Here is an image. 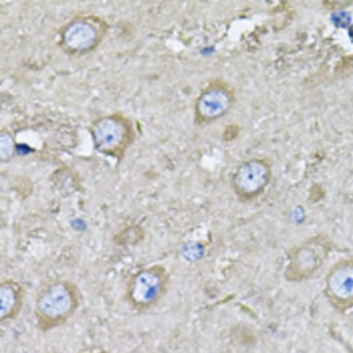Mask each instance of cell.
<instances>
[{
    "mask_svg": "<svg viewBox=\"0 0 353 353\" xmlns=\"http://www.w3.org/2000/svg\"><path fill=\"white\" fill-rule=\"evenodd\" d=\"M74 299L72 290L64 284H55L48 288L38 301V311L43 325L48 327L58 325L72 311Z\"/></svg>",
    "mask_w": 353,
    "mask_h": 353,
    "instance_id": "obj_1",
    "label": "cell"
},
{
    "mask_svg": "<svg viewBox=\"0 0 353 353\" xmlns=\"http://www.w3.org/2000/svg\"><path fill=\"white\" fill-rule=\"evenodd\" d=\"M270 165L261 159L244 162L234 175V185L243 196H254L260 194L270 180Z\"/></svg>",
    "mask_w": 353,
    "mask_h": 353,
    "instance_id": "obj_2",
    "label": "cell"
},
{
    "mask_svg": "<svg viewBox=\"0 0 353 353\" xmlns=\"http://www.w3.org/2000/svg\"><path fill=\"white\" fill-rule=\"evenodd\" d=\"M234 97L225 87H213L200 97L197 111L205 121H214L229 112Z\"/></svg>",
    "mask_w": 353,
    "mask_h": 353,
    "instance_id": "obj_3",
    "label": "cell"
},
{
    "mask_svg": "<svg viewBox=\"0 0 353 353\" xmlns=\"http://www.w3.org/2000/svg\"><path fill=\"white\" fill-rule=\"evenodd\" d=\"M162 289V279L153 271H145L138 274L132 282L130 295L134 303L148 304L156 300Z\"/></svg>",
    "mask_w": 353,
    "mask_h": 353,
    "instance_id": "obj_4",
    "label": "cell"
},
{
    "mask_svg": "<svg viewBox=\"0 0 353 353\" xmlns=\"http://www.w3.org/2000/svg\"><path fill=\"white\" fill-rule=\"evenodd\" d=\"M331 292L336 297L349 299L353 296V267H345L333 273L330 279Z\"/></svg>",
    "mask_w": 353,
    "mask_h": 353,
    "instance_id": "obj_5",
    "label": "cell"
},
{
    "mask_svg": "<svg viewBox=\"0 0 353 353\" xmlns=\"http://www.w3.org/2000/svg\"><path fill=\"white\" fill-rule=\"evenodd\" d=\"M18 292L15 288L6 285L1 288V316L2 319L12 314L18 303Z\"/></svg>",
    "mask_w": 353,
    "mask_h": 353,
    "instance_id": "obj_6",
    "label": "cell"
},
{
    "mask_svg": "<svg viewBox=\"0 0 353 353\" xmlns=\"http://www.w3.org/2000/svg\"><path fill=\"white\" fill-rule=\"evenodd\" d=\"M79 353H108V352H105V350H101V349H93V350H83V352H81Z\"/></svg>",
    "mask_w": 353,
    "mask_h": 353,
    "instance_id": "obj_7",
    "label": "cell"
}]
</instances>
